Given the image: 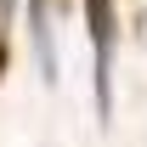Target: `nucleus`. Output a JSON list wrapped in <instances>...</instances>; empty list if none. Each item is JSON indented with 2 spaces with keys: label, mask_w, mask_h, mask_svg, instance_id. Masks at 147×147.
Instances as JSON below:
<instances>
[{
  "label": "nucleus",
  "mask_w": 147,
  "mask_h": 147,
  "mask_svg": "<svg viewBox=\"0 0 147 147\" xmlns=\"http://www.w3.org/2000/svg\"><path fill=\"white\" fill-rule=\"evenodd\" d=\"M85 28H91V74H96V119L113 113V0H85Z\"/></svg>",
  "instance_id": "obj_1"
},
{
  "label": "nucleus",
  "mask_w": 147,
  "mask_h": 147,
  "mask_svg": "<svg viewBox=\"0 0 147 147\" xmlns=\"http://www.w3.org/2000/svg\"><path fill=\"white\" fill-rule=\"evenodd\" d=\"M6 11H11V0H0V23H6Z\"/></svg>",
  "instance_id": "obj_3"
},
{
  "label": "nucleus",
  "mask_w": 147,
  "mask_h": 147,
  "mask_svg": "<svg viewBox=\"0 0 147 147\" xmlns=\"http://www.w3.org/2000/svg\"><path fill=\"white\" fill-rule=\"evenodd\" d=\"M28 34H34V57H40V74L51 79V74H57V51H51V23H45V0H28Z\"/></svg>",
  "instance_id": "obj_2"
},
{
  "label": "nucleus",
  "mask_w": 147,
  "mask_h": 147,
  "mask_svg": "<svg viewBox=\"0 0 147 147\" xmlns=\"http://www.w3.org/2000/svg\"><path fill=\"white\" fill-rule=\"evenodd\" d=\"M0 68H6V40H0Z\"/></svg>",
  "instance_id": "obj_4"
}]
</instances>
